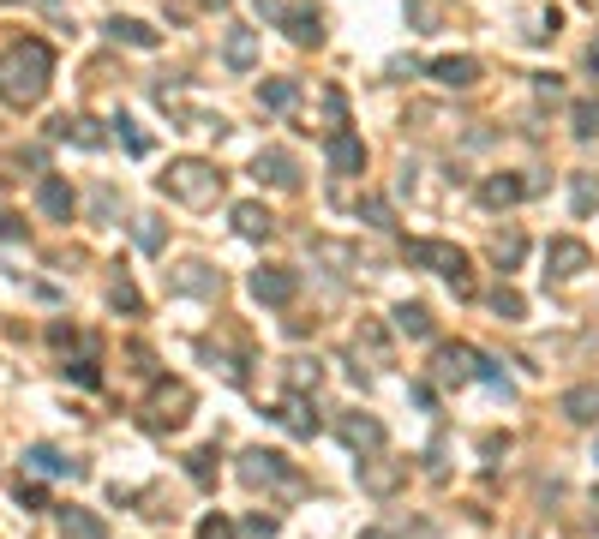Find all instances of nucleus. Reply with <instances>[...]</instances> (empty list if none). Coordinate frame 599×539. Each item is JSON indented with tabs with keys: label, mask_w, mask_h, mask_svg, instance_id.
<instances>
[{
	"label": "nucleus",
	"mask_w": 599,
	"mask_h": 539,
	"mask_svg": "<svg viewBox=\"0 0 599 539\" xmlns=\"http://www.w3.org/2000/svg\"><path fill=\"white\" fill-rule=\"evenodd\" d=\"M108 300H114L120 312H138V306H144V300H138V288H132L126 276H114V282H108Z\"/></svg>",
	"instance_id": "nucleus-36"
},
{
	"label": "nucleus",
	"mask_w": 599,
	"mask_h": 539,
	"mask_svg": "<svg viewBox=\"0 0 599 539\" xmlns=\"http://www.w3.org/2000/svg\"><path fill=\"white\" fill-rule=\"evenodd\" d=\"M534 90H540V96H564V84H558V72H534Z\"/></svg>",
	"instance_id": "nucleus-41"
},
{
	"label": "nucleus",
	"mask_w": 599,
	"mask_h": 539,
	"mask_svg": "<svg viewBox=\"0 0 599 539\" xmlns=\"http://www.w3.org/2000/svg\"><path fill=\"white\" fill-rule=\"evenodd\" d=\"M24 462H30V474H48V480H66V474H72V480H84V462L60 456L54 444H36V450H30Z\"/></svg>",
	"instance_id": "nucleus-17"
},
{
	"label": "nucleus",
	"mask_w": 599,
	"mask_h": 539,
	"mask_svg": "<svg viewBox=\"0 0 599 539\" xmlns=\"http://www.w3.org/2000/svg\"><path fill=\"white\" fill-rule=\"evenodd\" d=\"M588 264H594V252H588L582 240H570V234H558V240L546 246V276H558V282H576Z\"/></svg>",
	"instance_id": "nucleus-7"
},
{
	"label": "nucleus",
	"mask_w": 599,
	"mask_h": 539,
	"mask_svg": "<svg viewBox=\"0 0 599 539\" xmlns=\"http://www.w3.org/2000/svg\"><path fill=\"white\" fill-rule=\"evenodd\" d=\"M408 258H414V264H432L462 300L474 294V264H468V252H456V246H444V240H408Z\"/></svg>",
	"instance_id": "nucleus-3"
},
{
	"label": "nucleus",
	"mask_w": 599,
	"mask_h": 539,
	"mask_svg": "<svg viewBox=\"0 0 599 539\" xmlns=\"http://www.w3.org/2000/svg\"><path fill=\"white\" fill-rule=\"evenodd\" d=\"M246 534H252V539H270V534H276V516H252V522H246Z\"/></svg>",
	"instance_id": "nucleus-44"
},
{
	"label": "nucleus",
	"mask_w": 599,
	"mask_h": 539,
	"mask_svg": "<svg viewBox=\"0 0 599 539\" xmlns=\"http://www.w3.org/2000/svg\"><path fill=\"white\" fill-rule=\"evenodd\" d=\"M222 60H228V72H252V66H258V30L234 24V30L222 36Z\"/></svg>",
	"instance_id": "nucleus-14"
},
{
	"label": "nucleus",
	"mask_w": 599,
	"mask_h": 539,
	"mask_svg": "<svg viewBox=\"0 0 599 539\" xmlns=\"http://www.w3.org/2000/svg\"><path fill=\"white\" fill-rule=\"evenodd\" d=\"M534 192V180H522V174H486L480 180V204L486 210H510V204H522Z\"/></svg>",
	"instance_id": "nucleus-12"
},
{
	"label": "nucleus",
	"mask_w": 599,
	"mask_h": 539,
	"mask_svg": "<svg viewBox=\"0 0 599 539\" xmlns=\"http://www.w3.org/2000/svg\"><path fill=\"white\" fill-rule=\"evenodd\" d=\"M174 294H192V300H216L222 294V276L210 264H180L174 270Z\"/></svg>",
	"instance_id": "nucleus-15"
},
{
	"label": "nucleus",
	"mask_w": 599,
	"mask_h": 539,
	"mask_svg": "<svg viewBox=\"0 0 599 539\" xmlns=\"http://www.w3.org/2000/svg\"><path fill=\"white\" fill-rule=\"evenodd\" d=\"M522 252H528V240H522L516 228H504V234H492V258H498V264H522Z\"/></svg>",
	"instance_id": "nucleus-29"
},
{
	"label": "nucleus",
	"mask_w": 599,
	"mask_h": 539,
	"mask_svg": "<svg viewBox=\"0 0 599 539\" xmlns=\"http://www.w3.org/2000/svg\"><path fill=\"white\" fill-rule=\"evenodd\" d=\"M48 342H54V348H72V342H84V336H78V330H66V324H54V330H48Z\"/></svg>",
	"instance_id": "nucleus-45"
},
{
	"label": "nucleus",
	"mask_w": 599,
	"mask_h": 539,
	"mask_svg": "<svg viewBox=\"0 0 599 539\" xmlns=\"http://www.w3.org/2000/svg\"><path fill=\"white\" fill-rule=\"evenodd\" d=\"M18 504H24V510H42V504H48V492H42L36 480H18Z\"/></svg>",
	"instance_id": "nucleus-40"
},
{
	"label": "nucleus",
	"mask_w": 599,
	"mask_h": 539,
	"mask_svg": "<svg viewBox=\"0 0 599 539\" xmlns=\"http://www.w3.org/2000/svg\"><path fill=\"white\" fill-rule=\"evenodd\" d=\"M282 30H288L300 48H318V42H324V18H318V6H288V12H282Z\"/></svg>",
	"instance_id": "nucleus-16"
},
{
	"label": "nucleus",
	"mask_w": 599,
	"mask_h": 539,
	"mask_svg": "<svg viewBox=\"0 0 599 539\" xmlns=\"http://www.w3.org/2000/svg\"><path fill=\"white\" fill-rule=\"evenodd\" d=\"M336 432H342V444L360 450V456H378V450H384V420H372V414H342Z\"/></svg>",
	"instance_id": "nucleus-10"
},
{
	"label": "nucleus",
	"mask_w": 599,
	"mask_h": 539,
	"mask_svg": "<svg viewBox=\"0 0 599 539\" xmlns=\"http://www.w3.org/2000/svg\"><path fill=\"white\" fill-rule=\"evenodd\" d=\"M432 372H438L444 384H474V378H480V354H474L468 342H444V348L432 354Z\"/></svg>",
	"instance_id": "nucleus-8"
},
{
	"label": "nucleus",
	"mask_w": 599,
	"mask_h": 539,
	"mask_svg": "<svg viewBox=\"0 0 599 539\" xmlns=\"http://www.w3.org/2000/svg\"><path fill=\"white\" fill-rule=\"evenodd\" d=\"M408 12H414V24H432V18H438V0H408Z\"/></svg>",
	"instance_id": "nucleus-43"
},
{
	"label": "nucleus",
	"mask_w": 599,
	"mask_h": 539,
	"mask_svg": "<svg viewBox=\"0 0 599 539\" xmlns=\"http://www.w3.org/2000/svg\"><path fill=\"white\" fill-rule=\"evenodd\" d=\"M0 240L18 246V240H24V222H18V216H0Z\"/></svg>",
	"instance_id": "nucleus-42"
},
{
	"label": "nucleus",
	"mask_w": 599,
	"mask_h": 539,
	"mask_svg": "<svg viewBox=\"0 0 599 539\" xmlns=\"http://www.w3.org/2000/svg\"><path fill=\"white\" fill-rule=\"evenodd\" d=\"M492 312H498L504 324H522V318H528V300H522L516 288H504V282H498V288H492Z\"/></svg>",
	"instance_id": "nucleus-28"
},
{
	"label": "nucleus",
	"mask_w": 599,
	"mask_h": 539,
	"mask_svg": "<svg viewBox=\"0 0 599 539\" xmlns=\"http://www.w3.org/2000/svg\"><path fill=\"white\" fill-rule=\"evenodd\" d=\"M186 468H192V480H198V486H210V480H216V444L192 450V456H186Z\"/></svg>",
	"instance_id": "nucleus-33"
},
{
	"label": "nucleus",
	"mask_w": 599,
	"mask_h": 539,
	"mask_svg": "<svg viewBox=\"0 0 599 539\" xmlns=\"http://www.w3.org/2000/svg\"><path fill=\"white\" fill-rule=\"evenodd\" d=\"M570 180H576V210L588 216V210L599 204V174L594 168H582V174H570Z\"/></svg>",
	"instance_id": "nucleus-31"
},
{
	"label": "nucleus",
	"mask_w": 599,
	"mask_h": 539,
	"mask_svg": "<svg viewBox=\"0 0 599 539\" xmlns=\"http://www.w3.org/2000/svg\"><path fill=\"white\" fill-rule=\"evenodd\" d=\"M36 210H42L48 222H72V210H78V192H72L60 174H42V180H36Z\"/></svg>",
	"instance_id": "nucleus-9"
},
{
	"label": "nucleus",
	"mask_w": 599,
	"mask_h": 539,
	"mask_svg": "<svg viewBox=\"0 0 599 539\" xmlns=\"http://www.w3.org/2000/svg\"><path fill=\"white\" fill-rule=\"evenodd\" d=\"M252 174H258L264 186H282V192H294V186H300V168H294V156H288V150H258Z\"/></svg>",
	"instance_id": "nucleus-13"
},
{
	"label": "nucleus",
	"mask_w": 599,
	"mask_h": 539,
	"mask_svg": "<svg viewBox=\"0 0 599 539\" xmlns=\"http://www.w3.org/2000/svg\"><path fill=\"white\" fill-rule=\"evenodd\" d=\"M408 486V462H390V456H360V492L366 498H396Z\"/></svg>",
	"instance_id": "nucleus-4"
},
{
	"label": "nucleus",
	"mask_w": 599,
	"mask_h": 539,
	"mask_svg": "<svg viewBox=\"0 0 599 539\" xmlns=\"http://www.w3.org/2000/svg\"><path fill=\"white\" fill-rule=\"evenodd\" d=\"M360 539H402V534H396V528H366Z\"/></svg>",
	"instance_id": "nucleus-47"
},
{
	"label": "nucleus",
	"mask_w": 599,
	"mask_h": 539,
	"mask_svg": "<svg viewBox=\"0 0 599 539\" xmlns=\"http://www.w3.org/2000/svg\"><path fill=\"white\" fill-rule=\"evenodd\" d=\"M288 384H294V390H318V360H294V366H288Z\"/></svg>",
	"instance_id": "nucleus-37"
},
{
	"label": "nucleus",
	"mask_w": 599,
	"mask_h": 539,
	"mask_svg": "<svg viewBox=\"0 0 599 539\" xmlns=\"http://www.w3.org/2000/svg\"><path fill=\"white\" fill-rule=\"evenodd\" d=\"M426 72H432L444 90H474V84H480V60H474V54H438Z\"/></svg>",
	"instance_id": "nucleus-11"
},
{
	"label": "nucleus",
	"mask_w": 599,
	"mask_h": 539,
	"mask_svg": "<svg viewBox=\"0 0 599 539\" xmlns=\"http://www.w3.org/2000/svg\"><path fill=\"white\" fill-rule=\"evenodd\" d=\"M114 132H120V138H126V150H132V156H144V150H150V138H144V132H138V126H132V120H126V114H120V120H114Z\"/></svg>",
	"instance_id": "nucleus-38"
},
{
	"label": "nucleus",
	"mask_w": 599,
	"mask_h": 539,
	"mask_svg": "<svg viewBox=\"0 0 599 539\" xmlns=\"http://www.w3.org/2000/svg\"><path fill=\"white\" fill-rule=\"evenodd\" d=\"M246 288H252V300H258V306H288V300L300 294V276H294V270H282V264H264V270H252V282H246Z\"/></svg>",
	"instance_id": "nucleus-6"
},
{
	"label": "nucleus",
	"mask_w": 599,
	"mask_h": 539,
	"mask_svg": "<svg viewBox=\"0 0 599 539\" xmlns=\"http://www.w3.org/2000/svg\"><path fill=\"white\" fill-rule=\"evenodd\" d=\"M156 408H162V414H156L150 426H180V420H186V408H192V390H186V384H168V390L156 396Z\"/></svg>",
	"instance_id": "nucleus-22"
},
{
	"label": "nucleus",
	"mask_w": 599,
	"mask_h": 539,
	"mask_svg": "<svg viewBox=\"0 0 599 539\" xmlns=\"http://www.w3.org/2000/svg\"><path fill=\"white\" fill-rule=\"evenodd\" d=\"M282 426H288L294 438H312V432H318V414L306 408V396H288V402H282Z\"/></svg>",
	"instance_id": "nucleus-26"
},
{
	"label": "nucleus",
	"mask_w": 599,
	"mask_h": 539,
	"mask_svg": "<svg viewBox=\"0 0 599 539\" xmlns=\"http://www.w3.org/2000/svg\"><path fill=\"white\" fill-rule=\"evenodd\" d=\"M66 372H72V378H78V384H102V372H96V366H90V360H78V366H66Z\"/></svg>",
	"instance_id": "nucleus-46"
},
{
	"label": "nucleus",
	"mask_w": 599,
	"mask_h": 539,
	"mask_svg": "<svg viewBox=\"0 0 599 539\" xmlns=\"http://www.w3.org/2000/svg\"><path fill=\"white\" fill-rule=\"evenodd\" d=\"M570 132H576V138H599V102L594 96L570 108Z\"/></svg>",
	"instance_id": "nucleus-30"
},
{
	"label": "nucleus",
	"mask_w": 599,
	"mask_h": 539,
	"mask_svg": "<svg viewBox=\"0 0 599 539\" xmlns=\"http://www.w3.org/2000/svg\"><path fill=\"white\" fill-rule=\"evenodd\" d=\"M234 234L240 240H270L276 234V216L264 204H234Z\"/></svg>",
	"instance_id": "nucleus-19"
},
{
	"label": "nucleus",
	"mask_w": 599,
	"mask_h": 539,
	"mask_svg": "<svg viewBox=\"0 0 599 539\" xmlns=\"http://www.w3.org/2000/svg\"><path fill=\"white\" fill-rule=\"evenodd\" d=\"M132 240H138L144 252H162V222H156V216H132Z\"/></svg>",
	"instance_id": "nucleus-32"
},
{
	"label": "nucleus",
	"mask_w": 599,
	"mask_h": 539,
	"mask_svg": "<svg viewBox=\"0 0 599 539\" xmlns=\"http://www.w3.org/2000/svg\"><path fill=\"white\" fill-rule=\"evenodd\" d=\"M282 480H294V468H288V456L282 450H246L240 456V486H282Z\"/></svg>",
	"instance_id": "nucleus-5"
},
{
	"label": "nucleus",
	"mask_w": 599,
	"mask_h": 539,
	"mask_svg": "<svg viewBox=\"0 0 599 539\" xmlns=\"http://www.w3.org/2000/svg\"><path fill=\"white\" fill-rule=\"evenodd\" d=\"M54 516H60V534L66 539H102V522L90 510H54Z\"/></svg>",
	"instance_id": "nucleus-27"
},
{
	"label": "nucleus",
	"mask_w": 599,
	"mask_h": 539,
	"mask_svg": "<svg viewBox=\"0 0 599 539\" xmlns=\"http://www.w3.org/2000/svg\"><path fill=\"white\" fill-rule=\"evenodd\" d=\"M588 66H594V72H599V36H594V48H588Z\"/></svg>",
	"instance_id": "nucleus-48"
},
{
	"label": "nucleus",
	"mask_w": 599,
	"mask_h": 539,
	"mask_svg": "<svg viewBox=\"0 0 599 539\" xmlns=\"http://www.w3.org/2000/svg\"><path fill=\"white\" fill-rule=\"evenodd\" d=\"M360 348H372L378 360L390 354V336H384V324H378V318H360Z\"/></svg>",
	"instance_id": "nucleus-35"
},
{
	"label": "nucleus",
	"mask_w": 599,
	"mask_h": 539,
	"mask_svg": "<svg viewBox=\"0 0 599 539\" xmlns=\"http://www.w3.org/2000/svg\"><path fill=\"white\" fill-rule=\"evenodd\" d=\"M390 318H396V330H402V336H414V342H426V336H432V312H426V306H414V300H402Z\"/></svg>",
	"instance_id": "nucleus-23"
},
{
	"label": "nucleus",
	"mask_w": 599,
	"mask_h": 539,
	"mask_svg": "<svg viewBox=\"0 0 599 539\" xmlns=\"http://www.w3.org/2000/svg\"><path fill=\"white\" fill-rule=\"evenodd\" d=\"M204 6H228V0H204Z\"/></svg>",
	"instance_id": "nucleus-49"
},
{
	"label": "nucleus",
	"mask_w": 599,
	"mask_h": 539,
	"mask_svg": "<svg viewBox=\"0 0 599 539\" xmlns=\"http://www.w3.org/2000/svg\"><path fill=\"white\" fill-rule=\"evenodd\" d=\"M258 102L282 114V108H294V102H300V84H294V78H264V84H258Z\"/></svg>",
	"instance_id": "nucleus-25"
},
{
	"label": "nucleus",
	"mask_w": 599,
	"mask_h": 539,
	"mask_svg": "<svg viewBox=\"0 0 599 539\" xmlns=\"http://www.w3.org/2000/svg\"><path fill=\"white\" fill-rule=\"evenodd\" d=\"M48 138H66V144H84V150H96V144H102L96 120H84V114H60V120L48 126Z\"/></svg>",
	"instance_id": "nucleus-20"
},
{
	"label": "nucleus",
	"mask_w": 599,
	"mask_h": 539,
	"mask_svg": "<svg viewBox=\"0 0 599 539\" xmlns=\"http://www.w3.org/2000/svg\"><path fill=\"white\" fill-rule=\"evenodd\" d=\"M564 420L594 426V420H599V384H576V390H564Z\"/></svg>",
	"instance_id": "nucleus-21"
},
{
	"label": "nucleus",
	"mask_w": 599,
	"mask_h": 539,
	"mask_svg": "<svg viewBox=\"0 0 599 539\" xmlns=\"http://www.w3.org/2000/svg\"><path fill=\"white\" fill-rule=\"evenodd\" d=\"M360 216H366L372 228H396V210H390V198H360Z\"/></svg>",
	"instance_id": "nucleus-34"
},
{
	"label": "nucleus",
	"mask_w": 599,
	"mask_h": 539,
	"mask_svg": "<svg viewBox=\"0 0 599 539\" xmlns=\"http://www.w3.org/2000/svg\"><path fill=\"white\" fill-rule=\"evenodd\" d=\"M48 78H54V48L42 36H24L0 54V102L12 108H36L48 96Z\"/></svg>",
	"instance_id": "nucleus-1"
},
{
	"label": "nucleus",
	"mask_w": 599,
	"mask_h": 539,
	"mask_svg": "<svg viewBox=\"0 0 599 539\" xmlns=\"http://www.w3.org/2000/svg\"><path fill=\"white\" fill-rule=\"evenodd\" d=\"M108 36H114V42H126V48H156V30H150V24H138V18H108Z\"/></svg>",
	"instance_id": "nucleus-24"
},
{
	"label": "nucleus",
	"mask_w": 599,
	"mask_h": 539,
	"mask_svg": "<svg viewBox=\"0 0 599 539\" xmlns=\"http://www.w3.org/2000/svg\"><path fill=\"white\" fill-rule=\"evenodd\" d=\"M162 192H168L174 204L204 210V204H216V198H222V174H216V162H204V156H180V162H168Z\"/></svg>",
	"instance_id": "nucleus-2"
},
{
	"label": "nucleus",
	"mask_w": 599,
	"mask_h": 539,
	"mask_svg": "<svg viewBox=\"0 0 599 539\" xmlns=\"http://www.w3.org/2000/svg\"><path fill=\"white\" fill-rule=\"evenodd\" d=\"M198 539H234V522H228V516H204V522H198Z\"/></svg>",
	"instance_id": "nucleus-39"
},
{
	"label": "nucleus",
	"mask_w": 599,
	"mask_h": 539,
	"mask_svg": "<svg viewBox=\"0 0 599 539\" xmlns=\"http://www.w3.org/2000/svg\"><path fill=\"white\" fill-rule=\"evenodd\" d=\"M330 168H336V174H360V168H366L360 132H330Z\"/></svg>",
	"instance_id": "nucleus-18"
}]
</instances>
